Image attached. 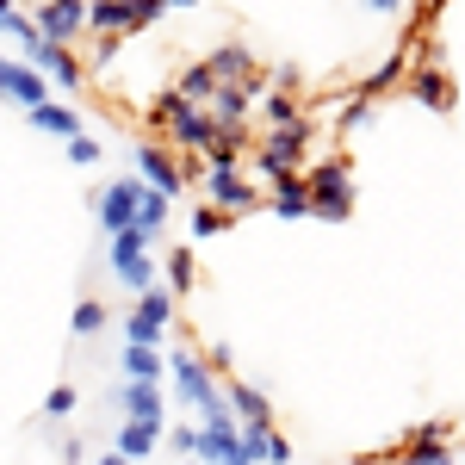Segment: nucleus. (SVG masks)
Masks as SVG:
<instances>
[{"label":"nucleus","mask_w":465,"mask_h":465,"mask_svg":"<svg viewBox=\"0 0 465 465\" xmlns=\"http://www.w3.org/2000/svg\"><path fill=\"white\" fill-rule=\"evenodd\" d=\"M168 360V379H174V391L186 410H199L205 422H217V416H230V403H223V385H217V372L205 366V360L193 354V348H174V354H162Z\"/></svg>","instance_id":"nucleus-1"},{"label":"nucleus","mask_w":465,"mask_h":465,"mask_svg":"<svg viewBox=\"0 0 465 465\" xmlns=\"http://www.w3.org/2000/svg\"><path fill=\"white\" fill-rule=\"evenodd\" d=\"M168 322H174V292H168V286H149L143 298L131 304V317H124V348H155V354H162Z\"/></svg>","instance_id":"nucleus-2"},{"label":"nucleus","mask_w":465,"mask_h":465,"mask_svg":"<svg viewBox=\"0 0 465 465\" xmlns=\"http://www.w3.org/2000/svg\"><path fill=\"white\" fill-rule=\"evenodd\" d=\"M205 199H212V212H223V217L254 212V205H261V193L249 186L242 162H212V168H205Z\"/></svg>","instance_id":"nucleus-3"},{"label":"nucleus","mask_w":465,"mask_h":465,"mask_svg":"<svg viewBox=\"0 0 465 465\" xmlns=\"http://www.w3.org/2000/svg\"><path fill=\"white\" fill-rule=\"evenodd\" d=\"M304 143H311L304 124H292V131H267L261 149H254L261 174H267V180H292V174H298V162H304Z\"/></svg>","instance_id":"nucleus-4"},{"label":"nucleus","mask_w":465,"mask_h":465,"mask_svg":"<svg viewBox=\"0 0 465 465\" xmlns=\"http://www.w3.org/2000/svg\"><path fill=\"white\" fill-rule=\"evenodd\" d=\"M304 193H311V217H348L354 212V180H348L341 162L317 168V174L304 180Z\"/></svg>","instance_id":"nucleus-5"},{"label":"nucleus","mask_w":465,"mask_h":465,"mask_svg":"<svg viewBox=\"0 0 465 465\" xmlns=\"http://www.w3.org/2000/svg\"><path fill=\"white\" fill-rule=\"evenodd\" d=\"M137 205H143V180H112L106 193L94 199V217H100L106 236H118V230L137 223Z\"/></svg>","instance_id":"nucleus-6"},{"label":"nucleus","mask_w":465,"mask_h":465,"mask_svg":"<svg viewBox=\"0 0 465 465\" xmlns=\"http://www.w3.org/2000/svg\"><path fill=\"white\" fill-rule=\"evenodd\" d=\"M0 100H13V106H44L50 100V81L32 69V63H13V56H0Z\"/></svg>","instance_id":"nucleus-7"},{"label":"nucleus","mask_w":465,"mask_h":465,"mask_svg":"<svg viewBox=\"0 0 465 465\" xmlns=\"http://www.w3.org/2000/svg\"><path fill=\"white\" fill-rule=\"evenodd\" d=\"M81 25H87V0H50V6H37V32L50 37V44H63V50L74 44Z\"/></svg>","instance_id":"nucleus-8"},{"label":"nucleus","mask_w":465,"mask_h":465,"mask_svg":"<svg viewBox=\"0 0 465 465\" xmlns=\"http://www.w3.org/2000/svg\"><path fill=\"white\" fill-rule=\"evenodd\" d=\"M137 168H143L149 193H162V199H174V193H180V162L162 143H137Z\"/></svg>","instance_id":"nucleus-9"},{"label":"nucleus","mask_w":465,"mask_h":465,"mask_svg":"<svg viewBox=\"0 0 465 465\" xmlns=\"http://www.w3.org/2000/svg\"><path fill=\"white\" fill-rule=\"evenodd\" d=\"M242 460H249V465H261V460H267V465H286L292 447L273 434V422H254V429H242Z\"/></svg>","instance_id":"nucleus-10"},{"label":"nucleus","mask_w":465,"mask_h":465,"mask_svg":"<svg viewBox=\"0 0 465 465\" xmlns=\"http://www.w3.org/2000/svg\"><path fill=\"white\" fill-rule=\"evenodd\" d=\"M118 410H124V422H162L168 403H162V385H137V379H131V385L118 391Z\"/></svg>","instance_id":"nucleus-11"},{"label":"nucleus","mask_w":465,"mask_h":465,"mask_svg":"<svg viewBox=\"0 0 465 465\" xmlns=\"http://www.w3.org/2000/svg\"><path fill=\"white\" fill-rule=\"evenodd\" d=\"M155 447H162V422H124V429H118V447H112V453L137 465V460H149Z\"/></svg>","instance_id":"nucleus-12"},{"label":"nucleus","mask_w":465,"mask_h":465,"mask_svg":"<svg viewBox=\"0 0 465 465\" xmlns=\"http://www.w3.org/2000/svg\"><path fill=\"white\" fill-rule=\"evenodd\" d=\"M223 403L242 416V429H254V422H273V403H267V391H254V385H230V391H223Z\"/></svg>","instance_id":"nucleus-13"},{"label":"nucleus","mask_w":465,"mask_h":465,"mask_svg":"<svg viewBox=\"0 0 465 465\" xmlns=\"http://www.w3.org/2000/svg\"><path fill=\"white\" fill-rule=\"evenodd\" d=\"M25 118H32V131H50V137H81V118H74L69 106H56V100L32 106Z\"/></svg>","instance_id":"nucleus-14"},{"label":"nucleus","mask_w":465,"mask_h":465,"mask_svg":"<svg viewBox=\"0 0 465 465\" xmlns=\"http://www.w3.org/2000/svg\"><path fill=\"white\" fill-rule=\"evenodd\" d=\"M118 366H124V379H137V385H155V379L168 372V360L155 354V348H124Z\"/></svg>","instance_id":"nucleus-15"},{"label":"nucleus","mask_w":465,"mask_h":465,"mask_svg":"<svg viewBox=\"0 0 465 465\" xmlns=\"http://www.w3.org/2000/svg\"><path fill=\"white\" fill-rule=\"evenodd\" d=\"M273 186H280V193H273L267 205H273L280 217H311V193H304V180H298V174H292V180H273Z\"/></svg>","instance_id":"nucleus-16"},{"label":"nucleus","mask_w":465,"mask_h":465,"mask_svg":"<svg viewBox=\"0 0 465 465\" xmlns=\"http://www.w3.org/2000/svg\"><path fill=\"white\" fill-rule=\"evenodd\" d=\"M137 230H143V236H162V230H168V199L149 193V186H143V205H137Z\"/></svg>","instance_id":"nucleus-17"},{"label":"nucleus","mask_w":465,"mask_h":465,"mask_svg":"<svg viewBox=\"0 0 465 465\" xmlns=\"http://www.w3.org/2000/svg\"><path fill=\"white\" fill-rule=\"evenodd\" d=\"M149 242H155V236H143L137 223H131V230H118V236H112V267H124V261L149 254Z\"/></svg>","instance_id":"nucleus-18"},{"label":"nucleus","mask_w":465,"mask_h":465,"mask_svg":"<svg viewBox=\"0 0 465 465\" xmlns=\"http://www.w3.org/2000/svg\"><path fill=\"white\" fill-rule=\"evenodd\" d=\"M440 429H429V434H416V447L403 453V465H447V440H434Z\"/></svg>","instance_id":"nucleus-19"},{"label":"nucleus","mask_w":465,"mask_h":465,"mask_svg":"<svg viewBox=\"0 0 465 465\" xmlns=\"http://www.w3.org/2000/svg\"><path fill=\"white\" fill-rule=\"evenodd\" d=\"M112 273H118L124 286L137 292V298H143V292L155 286V267H149V254H137V261H124V267H112Z\"/></svg>","instance_id":"nucleus-20"},{"label":"nucleus","mask_w":465,"mask_h":465,"mask_svg":"<svg viewBox=\"0 0 465 465\" xmlns=\"http://www.w3.org/2000/svg\"><path fill=\"white\" fill-rule=\"evenodd\" d=\"M94 329H106V304H74V335H94Z\"/></svg>","instance_id":"nucleus-21"},{"label":"nucleus","mask_w":465,"mask_h":465,"mask_svg":"<svg viewBox=\"0 0 465 465\" xmlns=\"http://www.w3.org/2000/svg\"><path fill=\"white\" fill-rule=\"evenodd\" d=\"M168 280H174L168 292H186V286H193V254H186V249L168 254Z\"/></svg>","instance_id":"nucleus-22"},{"label":"nucleus","mask_w":465,"mask_h":465,"mask_svg":"<svg viewBox=\"0 0 465 465\" xmlns=\"http://www.w3.org/2000/svg\"><path fill=\"white\" fill-rule=\"evenodd\" d=\"M69 410H74V385H56V391L44 397V416H50V422H63Z\"/></svg>","instance_id":"nucleus-23"},{"label":"nucleus","mask_w":465,"mask_h":465,"mask_svg":"<svg viewBox=\"0 0 465 465\" xmlns=\"http://www.w3.org/2000/svg\"><path fill=\"white\" fill-rule=\"evenodd\" d=\"M63 155H69L74 168H87V162H100V143H94V137H69V143H63Z\"/></svg>","instance_id":"nucleus-24"},{"label":"nucleus","mask_w":465,"mask_h":465,"mask_svg":"<svg viewBox=\"0 0 465 465\" xmlns=\"http://www.w3.org/2000/svg\"><path fill=\"white\" fill-rule=\"evenodd\" d=\"M223 223H230V217H223V212H212V205H205V212L193 217V236H217Z\"/></svg>","instance_id":"nucleus-25"},{"label":"nucleus","mask_w":465,"mask_h":465,"mask_svg":"<svg viewBox=\"0 0 465 465\" xmlns=\"http://www.w3.org/2000/svg\"><path fill=\"white\" fill-rule=\"evenodd\" d=\"M162 440H174L180 460H193V453H199V429H174V434H162Z\"/></svg>","instance_id":"nucleus-26"},{"label":"nucleus","mask_w":465,"mask_h":465,"mask_svg":"<svg viewBox=\"0 0 465 465\" xmlns=\"http://www.w3.org/2000/svg\"><path fill=\"white\" fill-rule=\"evenodd\" d=\"M366 6H379V13H397V6H403V0H366Z\"/></svg>","instance_id":"nucleus-27"},{"label":"nucleus","mask_w":465,"mask_h":465,"mask_svg":"<svg viewBox=\"0 0 465 465\" xmlns=\"http://www.w3.org/2000/svg\"><path fill=\"white\" fill-rule=\"evenodd\" d=\"M6 19H13V0H0V25H6Z\"/></svg>","instance_id":"nucleus-28"},{"label":"nucleus","mask_w":465,"mask_h":465,"mask_svg":"<svg viewBox=\"0 0 465 465\" xmlns=\"http://www.w3.org/2000/svg\"><path fill=\"white\" fill-rule=\"evenodd\" d=\"M100 465H131V460H118V453H106V460H100Z\"/></svg>","instance_id":"nucleus-29"},{"label":"nucleus","mask_w":465,"mask_h":465,"mask_svg":"<svg viewBox=\"0 0 465 465\" xmlns=\"http://www.w3.org/2000/svg\"><path fill=\"white\" fill-rule=\"evenodd\" d=\"M25 6H50V0H25Z\"/></svg>","instance_id":"nucleus-30"},{"label":"nucleus","mask_w":465,"mask_h":465,"mask_svg":"<svg viewBox=\"0 0 465 465\" xmlns=\"http://www.w3.org/2000/svg\"><path fill=\"white\" fill-rule=\"evenodd\" d=\"M416 6H434V0H416Z\"/></svg>","instance_id":"nucleus-31"}]
</instances>
